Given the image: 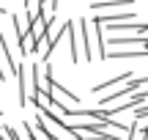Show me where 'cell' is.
<instances>
[{
  "label": "cell",
  "mask_w": 148,
  "mask_h": 140,
  "mask_svg": "<svg viewBox=\"0 0 148 140\" xmlns=\"http://www.w3.org/2000/svg\"><path fill=\"white\" fill-rule=\"evenodd\" d=\"M63 38L69 41V58H71V63H79V60H82V41H79L77 22H69V19H66V25H63Z\"/></svg>",
  "instance_id": "obj_3"
},
{
  "label": "cell",
  "mask_w": 148,
  "mask_h": 140,
  "mask_svg": "<svg viewBox=\"0 0 148 140\" xmlns=\"http://www.w3.org/2000/svg\"><path fill=\"white\" fill-rule=\"evenodd\" d=\"M134 0H93L90 8L93 11H107V8H129Z\"/></svg>",
  "instance_id": "obj_6"
},
{
  "label": "cell",
  "mask_w": 148,
  "mask_h": 140,
  "mask_svg": "<svg viewBox=\"0 0 148 140\" xmlns=\"http://www.w3.org/2000/svg\"><path fill=\"white\" fill-rule=\"evenodd\" d=\"M134 118H148V102H145V104H137V107H134Z\"/></svg>",
  "instance_id": "obj_11"
},
{
  "label": "cell",
  "mask_w": 148,
  "mask_h": 140,
  "mask_svg": "<svg viewBox=\"0 0 148 140\" xmlns=\"http://www.w3.org/2000/svg\"><path fill=\"white\" fill-rule=\"evenodd\" d=\"M30 102L36 104V110H49V107H52V96L44 93V91H36V93L30 96Z\"/></svg>",
  "instance_id": "obj_8"
},
{
  "label": "cell",
  "mask_w": 148,
  "mask_h": 140,
  "mask_svg": "<svg viewBox=\"0 0 148 140\" xmlns=\"http://www.w3.org/2000/svg\"><path fill=\"white\" fill-rule=\"evenodd\" d=\"M33 126H38L44 135L52 137V140H77L74 132L63 124V121H58L49 110H36V121H33Z\"/></svg>",
  "instance_id": "obj_2"
},
{
  "label": "cell",
  "mask_w": 148,
  "mask_h": 140,
  "mask_svg": "<svg viewBox=\"0 0 148 140\" xmlns=\"http://www.w3.org/2000/svg\"><path fill=\"white\" fill-rule=\"evenodd\" d=\"M16 85H19V107H25L30 102L33 91H30V71H27V63H16Z\"/></svg>",
  "instance_id": "obj_4"
},
{
  "label": "cell",
  "mask_w": 148,
  "mask_h": 140,
  "mask_svg": "<svg viewBox=\"0 0 148 140\" xmlns=\"http://www.w3.org/2000/svg\"><path fill=\"white\" fill-rule=\"evenodd\" d=\"M126 140H143V129H137V126L132 124V129L126 132Z\"/></svg>",
  "instance_id": "obj_10"
},
{
  "label": "cell",
  "mask_w": 148,
  "mask_h": 140,
  "mask_svg": "<svg viewBox=\"0 0 148 140\" xmlns=\"http://www.w3.org/2000/svg\"><path fill=\"white\" fill-rule=\"evenodd\" d=\"M49 96H52L55 104H63V107H66V104L77 107V104H79V96H77V93H71L69 88L60 85V82H52V91H49Z\"/></svg>",
  "instance_id": "obj_5"
},
{
  "label": "cell",
  "mask_w": 148,
  "mask_h": 140,
  "mask_svg": "<svg viewBox=\"0 0 148 140\" xmlns=\"http://www.w3.org/2000/svg\"><path fill=\"white\" fill-rule=\"evenodd\" d=\"M77 30H79V41H82V60H104V52H107V38H104V27H101V22L96 19H88V16H82V19H77Z\"/></svg>",
  "instance_id": "obj_1"
},
{
  "label": "cell",
  "mask_w": 148,
  "mask_h": 140,
  "mask_svg": "<svg viewBox=\"0 0 148 140\" xmlns=\"http://www.w3.org/2000/svg\"><path fill=\"white\" fill-rule=\"evenodd\" d=\"M0 132H3V137H5V140H22V137H19V132H16L14 126H0Z\"/></svg>",
  "instance_id": "obj_9"
},
{
  "label": "cell",
  "mask_w": 148,
  "mask_h": 140,
  "mask_svg": "<svg viewBox=\"0 0 148 140\" xmlns=\"http://www.w3.org/2000/svg\"><path fill=\"white\" fill-rule=\"evenodd\" d=\"M129 80H134V77H132V71H123L121 77H115V80H107V82H99V85H96V88H90V91H93V93H101L104 88H115V85H123V82H129Z\"/></svg>",
  "instance_id": "obj_7"
}]
</instances>
